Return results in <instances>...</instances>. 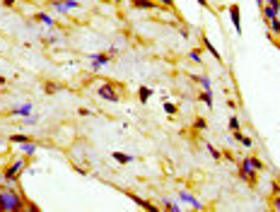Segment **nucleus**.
I'll return each mask as SVG.
<instances>
[{"instance_id": "nucleus-1", "label": "nucleus", "mask_w": 280, "mask_h": 212, "mask_svg": "<svg viewBox=\"0 0 280 212\" xmlns=\"http://www.w3.org/2000/svg\"><path fill=\"white\" fill-rule=\"evenodd\" d=\"M0 210H5V212L22 210L20 195H15V193H0Z\"/></svg>"}, {"instance_id": "nucleus-2", "label": "nucleus", "mask_w": 280, "mask_h": 212, "mask_svg": "<svg viewBox=\"0 0 280 212\" xmlns=\"http://www.w3.org/2000/svg\"><path fill=\"white\" fill-rule=\"evenodd\" d=\"M97 94H99V97H102V99L111 101V104H116V101H121L119 92H114V85H109V82H102V85H99Z\"/></svg>"}, {"instance_id": "nucleus-3", "label": "nucleus", "mask_w": 280, "mask_h": 212, "mask_svg": "<svg viewBox=\"0 0 280 212\" xmlns=\"http://www.w3.org/2000/svg\"><path fill=\"white\" fill-rule=\"evenodd\" d=\"M27 167V162H24V159H15V162H12L10 167L5 169V174H3V179L5 181H15L17 179V176H20V171L22 169Z\"/></svg>"}, {"instance_id": "nucleus-4", "label": "nucleus", "mask_w": 280, "mask_h": 212, "mask_svg": "<svg viewBox=\"0 0 280 212\" xmlns=\"http://www.w3.org/2000/svg\"><path fill=\"white\" fill-rule=\"evenodd\" d=\"M227 12H229V20H232V24H235L237 34H242V12H239V5L237 3H232V5L227 8Z\"/></svg>"}, {"instance_id": "nucleus-5", "label": "nucleus", "mask_w": 280, "mask_h": 212, "mask_svg": "<svg viewBox=\"0 0 280 212\" xmlns=\"http://www.w3.org/2000/svg\"><path fill=\"white\" fill-rule=\"evenodd\" d=\"M128 198H130L133 202H135V205H140L143 210H148V212H160V207H157V205H152V202H148L145 198H140V195H133V193H128Z\"/></svg>"}, {"instance_id": "nucleus-6", "label": "nucleus", "mask_w": 280, "mask_h": 212, "mask_svg": "<svg viewBox=\"0 0 280 212\" xmlns=\"http://www.w3.org/2000/svg\"><path fill=\"white\" fill-rule=\"evenodd\" d=\"M54 8L58 12H65V10H75V8H80V3H77V0H56Z\"/></svg>"}, {"instance_id": "nucleus-7", "label": "nucleus", "mask_w": 280, "mask_h": 212, "mask_svg": "<svg viewBox=\"0 0 280 212\" xmlns=\"http://www.w3.org/2000/svg\"><path fill=\"white\" fill-rule=\"evenodd\" d=\"M242 167H247V169H251V171H256V174H259L261 169H263V162H261L259 157H249V159L242 162Z\"/></svg>"}, {"instance_id": "nucleus-8", "label": "nucleus", "mask_w": 280, "mask_h": 212, "mask_svg": "<svg viewBox=\"0 0 280 212\" xmlns=\"http://www.w3.org/2000/svg\"><path fill=\"white\" fill-rule=\"evenodd\" d=\"M133 8H138V10H157L160 3H155V0H133Z\"/></svg>"}, {"instance_id": "nucleus-9", "label": "nucleus", "mask_w": 280, "mask_h": 212, "mask_svg": "<svg viewBox=\"0 0 280 212\" xmlns=\"http://www.w3.org/2000/svg\"><path fill=\"white\" fill-rule=\"evenodd\" d=\"M179 200L191 202V207H194V210H203V205H201V200H196L194 195H191V193H186V190H181V193H179Z\"/></svg>"}, {"instance_id": "nucleus-10", "label": "nucleus", "mask_w": 280, "mask_h": 212, "mask_svg": "<svg viewBox=\"0 0 280 212\" xmlns=\"http://www.w3.org/2000/svg\"><path fill=\"white\" fill-rule=\"evenodd\" d=\"M203 46H205V48H208V51H210V56L215 58L217 63H222V56H220V51H217L215 46H213V41H210V39H208L205 34H203Z\"/></svg>"}, {"instance_id": "nucleus-11", "label": "nucleus", "mask_w": 280, "mask_h": 212, "mask_svg": "<svg viewBox=\"0 0 280 212\" xmlns=\"http://www.w3.org/2000/svg\"><path fill=\"white\" fill-rule=\"evenodd\" d=\"M239 179L249 181V183H256V171H251L247 167H239Z\"/></svg>"}, {"instance_id": "nucleus-12", "label": "nucleus", "mask_w": 280, "mask_h": 212, "mask_svg": "<svg viewBox=\"0 0 280 212\" xmlns=\"http://www.w3.org/2000/svg\"><path fill=\"white\" fill-rule=\"evenodd\" d=\"M12 116H24V118H29V116H32V104H22L17 109H12Z\"/></svg>"}, {"instance_id": "nucleus-13", "label": "nucleus", "mask_w": 280, "mask_h": 212, "mask_svg": "<svg viewBox=\"0 0 280 212\" xmlns=\"http://www.w3.org/2000/svg\"><path fill=\"white\" fill-rule=\"evenodd\" d=\"M10 143H15V145H27V143H32V137H29V135H22V133H15V135H10Z\"/></svg>"}, {"instance_id": "nucleus-14", "label": "nucleus", "mask_w": 280, "mask_h": 212, "mask_svg": "<svg viewBox=\"0 0 280 212\" xmlns=\"http://www.w3.org/2000/svg\"><path fill=\"white\" fill-rule=\"evenodd\" d=\"M89 58H92V65H95V70H97L99 65H107V63H109V56H107V53H99V56H89Z\"/></svg>"}, {"instance_id": "nucleus-15", "label": "nucleus", "mask_w": 280, "mask_h": 212, "mask_svg": "<svg viewBox=\"0 0 280 212\" xmlns=\"http://www.w3.org/2000/svg\"><path fill=\"white\" fill-rule=\"evenodd\" d=\"M150 97H152V90H150V87H140V90H138V99L143 101V104L150 99Z\"/></svg>"}, {"instance_id": "nucleus-16", "label": "nucleus", "mask_w": 280, "mask_h": 212, "mask_svg": "<svg viewBox=\"0 0 280 212\" xmlns=\"http://www.w3.org/2000/svg\"><path fill=\"white\" fill-rule=\"evenodd\" d=\"M114 159H116V162H121V164H130V162H133V157L130 155H121V152H114Z\"/></svg>"}, {"instance_id": "nucleus-17", "label": "nucleus", "mask_w": 280, "mask_h": 212, "mask_svg": "<svg viewBox=\"0 0 280 212\" xmlns=\"http://www.w3.org/2000/svg\"><path fill=\"white\" fill-rule=\"evenodd\" d=\"M263 15H266V20H273V17H278V12L273 10V8H270V5H263Z\"/></svg>"}, {"instance_id": "nucleus-18", "label": "nucleus", "mask_w": 280, "mask_h": 212, "mask_svg": "<svg viewBox=\"0 0 280 212\" xmlns=\"http://www.w3.org/2000/svg\"><path fill=\"white\" fill-rule=\"evenodd\" d=\"M205 147H208V152H210V157H213V159H217V162L222 159V152H220L217 147H213V145H205Z\"/></svg>"}, {"instance_id": "nucleus-19", "label": "nucleus", "mask_w": 280, "mask_h": 212, "mask_svg": "<svg viewBox=\"0 0 280 212\" xmlns=\"http://www.w3.org/2000/svg\"><path fill=\"white\" fill-rule=\"evenodd\" d=\"M235 137H237V140H239V143H242L244 147H251V137H247V135H242L239 130L235 133Z\"/></svg>"}, {"instance_id": "nucleus-20", "label": "nucleus", "mask_w": 280, "mask_h": 212, "mask_svg": "<svg viewBox=\"0 0 280 212\" xmlns=\"http://www.w3.org/2000/svg\"><path fill=\"white\" fill-rule=\"evenodd\" d=\"M239 128H242V123H239V118H237V116H232V118H229V130H232V133H237Z\"/></svg>"}, {"instance_id": "nucleus-21", "label": "nucleus", "mask_w": 280, "mask_h": 212, "mask_svg": "<svg viewBox=\"0 0 280 212\" xmlns=\"http://www.w3.org/2000/svg\"><path fill=\"white\" fill-rule=\"evenodd\" d=\"M201 99H203L208 106H213V90H205L203 94H201Z\"/></svg>"}, {"instance_id": "nucleus-22", "label": "nucleus", "mask_w": 280, "mask_h": 212, "mask_svg": "<svg viewBox=\"0 0 280 212\" xmlns=\"http://www.w3.org/2000/svg\"><path fill=\"white\" fill-rule=\"evenodd\" d=\"M43 90H46V94H56V92H58V85H56V82H46Z\"/></svg>"}, {"instance_id": "nucleus-23", "label": "nucleus", "mask_w": 280, "mask_h": 212, "mask_svg": "<svg viewBox=\"0 0 280 212\" xmlns=\"http://www.w3.org/2000/svg\"><path fill=\"white\" fill-rule=\"evenodd\" d=\"M164 210H169V212H181V207H179L176 202H169V200H164Z\"/></svg>"}, {"instance_id": "nucleus-24", "label": "nucleus", "mask_w": 280, "mask_h": 212, "mask_svg": "<svg viewBox=\"0 0 280 212\" xmlns=\"http://www.w3.org/2000/svg\"><path fill=\"white\" fill-rule=\"evenodd\" d=\"M22 150H24V155H27V157H32L34 152H36V145H34V143H27Z\"/></svg>"}, {"instance_id": "nucleus-25", "label": "nucleus", "mask_w": 280, "mask_h": 212, "mask_svg": "<svg viewBox=\"0 0 280 212\" xmlns=\"http://www.w3.org/2000/svg\"><path fill=\"white\" fill-rule=\"evenodd\" d=\"M270 32H275L280 36V20H278V17H273V20H270Z\"/></svg>"}, {"instance_id": "nucleus-26", "label": "nucleus", "mask_w": 280, "mask_h": 212, "mask_svg": "<svg viewBox=\"0 0 280 212\" xmlns=\"http://www.w3.org/2000/svg\"><path fill=\"white\" fill-rule=\"evenodd\" d=\"M36 20H39V22H43V24H49V27L54 24V20H51L49 15H43V12H39V15H36Z\"/></svg>"}, {"instance_id": "nucleus-27", "label": "nucleus", "mask_w": 280, "mask_h": 212, "mask_svg": "<svg viewBox=\"0 0 280 212\" xmlns=\"http://www.w3.org/2000/svg\"><path fill=\"white\" fill-rule=\"evenodd\" d=\"M194 128H198V130H205V128H208V121H205V118H196Z\"/></svg>"}, {"instance_id": "nucleus-28", "label": "nucleus", "mask_w": 280, "mask_h": 212, "mask_svg": "<svg viewBox=\"0 0 280 212\" xmlns=\"http://www.w3.org/2000/svg\"><path fill=\"white\" fill-rule=\"evenodd\" d=\"M194 80H196V82H201L205 90H210V80H208V78H198V75H194Z\"/></svg>"}, {"instance_id": "nucleus-29", "label": "nucleus", "mask_w": 280, "mask_h": 212, "mask_svg": "<svg viewBox=\"0 0 280 212\" xmlns=\"http://www.w3.org/2000/svg\"><path fill=\"white\" fill-rule=\"evenodd\" d=\"M189 58H191V60H196V63L201 65V51H191V53H189Z\"/></svg>"}, {"instance_id": "nucleus-30", "label": "nucleus", "mask_w": 280, "mask_h": 212, "mask_svg": "<svg viewBox=\"0 0 280 212\" xmlns=\"http://www.w3.org/2000/svg\"><path fill=\"white\" fill-rule=\"evenodd\" d=\"M164 111H167V116H174V113H176V106H174V104H164Z\"/></svg>"}, {"instance_id": "nucleus-31", "label": "nucleus", "mask_w": 280, "mask_h": 212, "mask_svg": "<svg viewBox=\"0 0 280 212\" xmlns=\"http://www.w3.org/2000/svg\"><path fill=\"white\" fill-rule=\"evenodd\" d=\"M266 5H270L275 12H280V0H266Z\"/></svg>"}, {"instance_id": "nucleus-32", "label": "nucleus", "mask_w": 280, "mask_h": 212, "mask_svg": "<svg viewBox=\"0 0 280 212\" xmlns=\"http://www.w3.org/2000/svg\"><path fill=\"white\" fill-rule=\"evenodd\" d=\"M155 3H160V5H164V8H172L174 0H155Z\"/></svg>"}, {"instance_id": "nucleus-33", "label": "nucleus", "mask_w": 280, "mask_h": 212, "mask_svg": "<svg viewBox=\"0 0 280 212\" xmlns=\"http://www.w3.org/2000/svg\"><path fill=\"white\" fill-rule=\"evenodd\" d=\"M15 3H17V0H3V5H5V8H12Z\"/></svg>"}, {"instance_id": "nucleus-34", "label": "nucleus", "mask_w": 280, "mask_h": 212, "mask_svg": "<svg viewBox=\"0 0 280 212\" xmlns=\"http://www.w3.org/2000/svg\"><path fill=\"white\" fill-rule=\"evenodd\" d=\"M273 207H275V210H280V198H275V200H273Z\"/></svg>"}, {"instance_id": "nucleus-35", "label": "nucleus", "mask_w": 280, "mask_h": 212, "mask_svg": "<svg viewBox=\"0 0 280 212\" xmlns=\"http://www.w3.org/2000/svg\"><path fill=\"white\" fill-rule=\"evenodd\" d=\"M196 3H198L201 8H208V0H196Z\"/></svg>"}, {"instance_id": "nucleus-36", "label": "nucleus", "mask_w": 280, "mask_h": 212, "mask_svg": "<svg viewBox=\"0 0 280 212\" xmlns=\"http://www.w3.org/2000/svg\"><path fill=\"white\" fill-rule=\"evenodd\" d=\"M259 3H263V0H259Z\"/></svg>"}]
</instances>
